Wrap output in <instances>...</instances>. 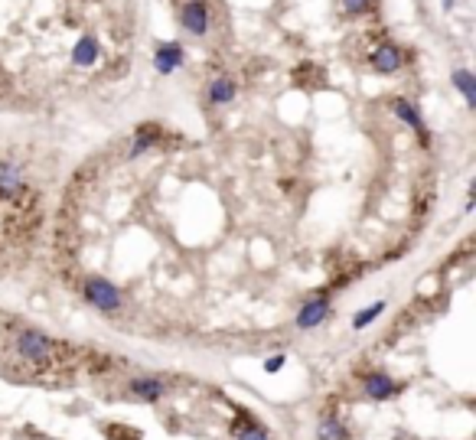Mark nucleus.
Here are the masks:
<instances>
[{"mask_svg": "<svg viewBox=\"0 0 476 440\" xmlns=\"http://www.w3.org/2000/svg\"><path fill=\"white\" fill-rule=\"evenodd\" d=\"M453 85L463 92V98H467L470 108H476V78H473V72L457 69V72H453Z\"/></svg>", "mask_w": 476, "mask_h": 440, "instance_id": "dca6fc26", "label": "nucleus"}, {"mask_svg": "<svg viewBox=\"0 0 476 440\" xmlns=\"http://www.w3.org/2000/svg\"><path fill=\"white\" fill-rule=\"evenodd\" d=\"M160 140H163V131H160V127H157V124H144V127H138V134H134L128 157H144L147 150H150L154 144H160Z\"/></svg>", "mask_w": 476, "mask_h": 440, "instance_id": "9b49d317", "label": "nucleus"}, {"mask_svg": "<svg viewBox=\"0 0 476 440\" xmlns=\"http://www.w3.org/2000/svg\"><path fill=\"white\" fill-rule=\"evenodd\" d=\"M316 437L320 440H349V427H346V421L339 414L326 411V414L316 421Z\"/></svg>", "mask_w": 476, "mask_h": 440, "instance_id": "9d476101", "label": "nucleus"}, {"mask_svg": "<svg viewBox=\"0 0 476 440\" xmlns=\"http://www.w3.org/2000/svg\"><path fill=\"white\" fill-rule=\"evenodd\" d=\"M180 62H183V46H180V43H163L154 56V69L167 75V72L177 69Z\"/></svg>", "mask_w": 476, "mask_h": 440, "instance_id": "ddd939ff", "label": "nucleus"}, {"mask_svg": "<svg viewBox=\"0 0 476 440\" xmlns=\"http://www.w3.org/2000/svg\"><path fill=\"white\" fill-rule=\"evenodd\" d=\"M284 355H271V359H264V372H271V375H274V372H281L284 369Z\"/></svg>", "mask_w": 476, "mask_h": 440, "instance_id": "6ab92c4d", "label": "nucleus"}, {"mask_svg": "<svg viewBox=\"0 0 476 440\" xmlns=\"http://www.w3.org/2000/svg\"><path fill=\"white\" fill-rule=\"evenodd\" d=\"M229 431L235 440H271V434L264 431V427L254 421V414H248V411H242V414L232 421Z\"/></svg>", "mask_w": 476, "mask_h": 440, "instance_id": "6e6552de", "label": "nucleus"}, {"mask_svg": "<svg viewBox=\"0 0 476 440\" xmlns=\"http://www.w3.org/2000/svg\"><path fill=\"white\" fill-rule=\"evenodd\" d=\"M382 310H385V300H376L372 307H362L359 313H356V320H353V330H366L372 320H378V313H382Z\"/></svg>", "mask_w": 476, "mask_h": 440, "instance_id": "f3484780", "label": "nucleus"}, {"mask_svg": "<svg viewBox=\"0 0 476 440\" xmlns=\"http://www.w3.org/2000/svg\"><path fill=\"white\" fill-rule=\"evenodd\" d=\"M392 111H395V117H398V121H405V124H411V127H415L418 140H421L424 147H430V134H428V127H424L421 115H418V108L411 105V101H408V98H395L392 101Z\"/></svg>", "mask_w": 476, "mask_h": 440, "instance_id": "0eeeda50", "label": "nucleus"}, {"mask_svg": "<svg viewBox=\"0 0 476 440\" xmlns=\"http://www.w3.org/2000/svg\"><path fill=\"white\" fill-rule=\"evenodd\" d=\"M95 59H98V43H95V36H82L76 53H72V62H76V66H92Z\"/></svg>", "mask_w": 476, "mask_h": 440, "instance_id": "2eb2a0df", "label": "nucleus"}, {"mask_svg": "<svg viewBox=\"0 0 476 440\" xmlns=\"http://www.w3.org/2000/svg\"><path fill=\"white\" fill-rule=\"evenodd\" d=\"M372 0H343V7L346 14H362V10H369Z\"/></svg>", "mask_w": 476, "mask_h": 440, "instance_id": "a211bd4d", "label": "nucleus"}, {"mask_svg": "<svg viewBox=\"0 0 476 440\" xmlns=\"http://www.w3.org/2000/svg\"><path fill=\"white\" fill-rule=\"evenodd\" d=\"M82 297L92 303L95 310H101L105 317H111V313L121 310V290L105 278H85L82 281Z\"/></svg>", "mask_w": 476, "mask_h": 440, "instance_id": "f03ea898", "label": "nucleus"}, {"mask_svg": "<svg viewBox=\"0 0 476 440\" xmlns=\"http://www.w3.org/2000/svg\"><path fill=\"white\" fill-rule=\"evenodd\" d=\"M372 69L388 75V72H398L401 69V49L398 46H378L372 53Z\"/></svg>", "mask_w": 476, "mask_h": 440, "instance_id": "f8f14e48", "label": "nucleus"}, {"mask_svg": "<svg viewBox=\"0 0 476 440\" xmlns=\"http://www.w3.org/2000/svg\"><path fill=\"white\" fill-rule=\"evenodd\" d=\"M450 4H453V0H444V7H447V10H450Z\"/></svg>", "mask_w": 476, "mask_h": 440, "instance_id": "aec40b11", "label": "nucleus"}, {"mask_svg": "<svg viewBox=\"0 0 476 440\" xmlns=\"http://www.w3.org/2000/svg\"><path fill=\"white\" fill-rule=\"evenodd\" d=\"M326 317H330V300L326 297H314V300H307L300 307V313L294 317V326L297 330H316Z\"/></svg>", "mask_w": 476, "mask_h": 440, "instance_id": "20e7f679", "label": "nucleus"}, {"mask_svg": "<svg viewBox=\"0 0 476 440\" xmlns=\"http://www.w3.org/2000/svg\"><path fill=\"white\" fill-rule=\"evenodd\" d=\"M401 382H395L388 372H382V369H376V372H366L362 375V392L369 394L372 402H388V398H395V394L401 392Z\"/></svg>", "mask_w": 476, "mask_h": 440, "instance_id": "7ed1b4c3", "label": "nucleus"}, {"mask_svg": "<svg viewBox=\"0 0 476 440\" xmlns=\"http://www.w3.org/2000/svg\"><path fill=\"white\" fill-rule=\"evenodd\" d=\"M183 30L192 36H202L209 30V7L202 0H186L183 4Z\"/></svg>", "mask_w": 476, "mask_h": 440, "instance_id": "423d86ee", "label": "nucleus"}, {"mask_svg": "<svg viewBox=\"0 0 476 440\" xmlns=\"http://www.w3.org/2000/svg\"><path fill=\"white\" fill-rule=\"evenodd\" d=\"M128 392H131V398H138V402L154 404L167 394V382H163L160 375H140V379H134L131 385H128Z\"/></svg>", "mask_w": 476, "mask_h": 440, "instance_id": "39448f33", "label": "nucleus"}, {"mask_svg": "<svg viewBox=\"0 0 476 440\" xmlns=\"http://www.w3.org/2000/svg\"><path fill=\"white\" fill-rule=\"evenodd\" d=\"M16 193H24V177L16 170V163L0 160V199H14Z\"/></svg>", "mask_w": 476, "mask_h": 440, "instance_id": "1a4fd4ad", "label": "nucleus"}, {"mask_svg": "<svg viewBox=\"0 0 476 440\" xmlns=\"http://www.w3.org/2000/svg\"><path fill=\"white\" fill-rule=\"evenodd\" d=\"M16 352L30 365H49L56 355V340H49L46 332L39 330H24L16 336Z\"/></svg>", "mask_w": 476, "mask_h": 440, "instance_id": "f257e3e1", "label": "nucleus"}, {"mask_svg": "<svg viewBox=\"0 0 476 440\" xmlns=\"http://www.w3.org/2000/svg\"><path fill=\"white\" fill-rule=\"evenodd\" d=\"M235 98V82L229 75H219L212 78V85H209V101L212 105H225V101Z\"/></svg>", "mask_w": 476, "mask_h": 440, "instance_id": "4468645a", "label": "nucleus"}]
</instances>
